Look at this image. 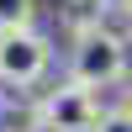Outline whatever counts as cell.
<instances>
[{"label":"cell","instance_id":"1","mask_svg":"<svg viewBox=\"0 0 132 132\" xmlns=\"http://www.w3.org/2000/svg\"><path fill=\"white\" fill-rule=\"evenodd\" d=\"M132 69V42L116 27H90L79 37H69V58H63V79L85 85V90H116Z\"/></svg>","mask_w":132,"mask_h":132},{"label":"cell","instance_id":"2","mask_svg":"<svg viewBox=\"0 0 132 132\" xmlns=\"http://www.w3.org/2000/svg\"><path fill=\"white\" fill-rule=\"evenodd\" d=\"M58 58V42L42 27L0 32V90H42Z\"/></svg>","mask_w":132,"mask_h":132},{"label":"cell","instance_id":"3","mask_svg":"<svg viewBox=\"0 0 132 132\" xmlns=\"http://www.w3.org/2000/svg\"><path fill=\"white\" fill-rule=\"evenodd\" d=\"M42 122H48V132H95V122H101V95L85 90V85L74 79H58V85H42Z\"/></svg>","mask_w":132,"mask_h":132},{"label":"cell","instance_id":"4","mask_svg":"<svg viewBox=\"0 0 132 132\" xmlns=\"http://www.w3.org/2000/svg\"><path fill=\"white\" fill-rule=\"evenodd\" d=\"M0 132H48L37 90H0Z\"/></svg>","mask_w":132,"mask_h":132},{"label":"cell","instance_id":"5","mask_svg":"<svg viewBox=\"0 0 132 132\" xmlns=\"http://www.w3.org/2000/svg\"><path fill=\"white\" fill-rule=\"evenodd\" d=\"M116 0H58V32L63 37H79L90 27H111Z\"/></svg>","mask_w":132,"mask_h":132},{"label":"cell","instance_id":"6","mask_svg":"<svg viewBox=\"0 0 132 132\" xmlns=\"http://www.w3.org/2000/svg\"><path fill=\"white\" fill-rule=\"evenodd\" d=\"M42 21V0H0V32H21Z\"/></svg>","mask_w":132,"mask_h":132},{"label":"cell","instance_id":"7","mask_svg":"<svg viewBox=\"0 0 132 132\" xmlns=\"http://www.w3.org/2000/svg\"><path fill=\"white\" fill-rule=\"evenodd\" d=\"M95 132H132V106H106L101 111V122H95Z\"/></svg>","mask_w":132,"mask_h":132},{"label":"cell","instance_id":"8","mask_svg":"<svg viewBox=\"0 0 132 132\" xmlns=\"http://www.w3.org/2000/svg\"><path fill=\"white\" fill-rule=\"evenodd\" d=\"M111 27H116V32L132 42V0H116V11H111Z\"/></svg>","mask_w":132,"mask_h":132},{"label":"cell","instance_id":"9","mask_svg":"<svg viewBox=\"0 0 132 132\" xmlns=\"http://www.w3.org/2000/svg\"><path fill=\"white\" fill-rule=\"evenodd\" d=\"M122 106H132V69H127V79H122Z\"/></svg>","mask_w":132,"mask_h":132}]
</instances>
